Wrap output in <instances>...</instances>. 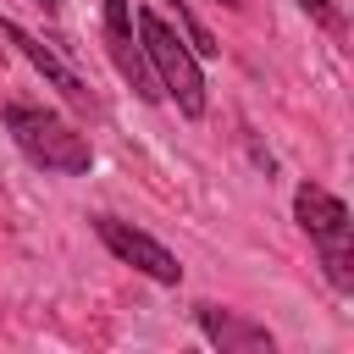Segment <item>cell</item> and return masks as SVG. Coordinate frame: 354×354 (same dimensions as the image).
Segmentation results:
<instances>
[{
    "mask_svg": "<svg viewBox=\"0 0 354 354\" xmlns=\"http://www.w3.org/2000/svg\"><path fill=\"white\" fill-rule=\"evenodd\" d=\"M138 44H144V61L155 72V88L177 100L183 116H205V72H199V55L171 33V22L160 11H138Z\"/></svg>",
    "mask_w": 354,
    "mask_h": 354,
    "instance_id": "7a4b0ae2",
    "label": "cell"
},
{
    "mask_svg": "<svg viewBox=\"0 0 354 354\" xmlns=\"http://www.w3.org/2000/svg\"><path fill=\"white\" fill-rule=\"evenodd\" d=\"M216 6H243V0H216Z\"/></svg>",
    "mask_w": 354,
    "mask_h": 354,
    "instance_id": "8fae6325",
    "label": "cell"
},
{
    "mask_svg": "<svg viewBox=\"0 0 354 354\" xmlns=\"http://www.w3.org/2000/svg\"><path fill=\"white\" fill-rule=\"evenodd\" d=\"M105 44H111L116 72L133 83V94H138V100H155L160 88H155V72H149L144 44H138V33H133V6H127V0H105Z\"/></svg>",
    "mask_w": 354,
    "mask_h": 354,
    "instance_id": "5b68a950",
    "label": "cell"
},
{
    "mask_svg": "<svg viewBox=\"0 0 354 354\" xmlns=\"http://www.w3.org/2000/svg\"><path fill=\"white\" fill-rule=\"evenodd\" d=\"M194 321H199V332H205L221 354H271V348H277V337H271L260 321L238 315V310H221V304H194Z\"/></svg>",
    "mask_w": 354,
    "mask_h": 354,
    "instance_id": "8992f818",
    "label": "cell"
},
{
    "mask_svg": "<svg viewBox=\"0 0 354 354\" xmlns=\"http://www.w3.org/2000/svg\"><path fill=\"white\" fill-rule=\"evenodd\" d=\"M94 232H100V243L122 260V266H133V271H144L149 282H183V266H177V254L160 243V238H149V232H138V227H127V221H116V216H94Z\"/></svg>",
    "mask_w": 354,
    "mask_h": 354,
    "instance_id": "3957f363",
    "label": "cell"
},
{
    "mask_svg": "<svg viewBox=\"0 0 354 354\" xmlns=\"http://www.w3.org/2000/svg\"><path fill=\"white\" fill-rule=\"evenodd\" d=\"M299 6H304V11H310V17L321 22V28H343V17L332 11V0H299Z\"/></svg>",
    "mask_w": 354,
    "mask_h": 354,
    "instance_id": "9c48e42d",
    "label": "cell"
},
{
    "mask_svg": "<svg viewBox=\"0 0 354 354\" xmlns=\"http://www.w3.org/2000/svg\"><path fill=\"white\" fill-rule=\"evenodd\" d=\"M0 33H6V39H11V44L22 50V55H28V66H33V72H39V77H44V83H50V88H55V94L66 100V105H77V111H100L94 88H88V83H83V77H77V72H72V66H66L61 55H55V44L33 39V33L22 28V22H0Z\"/></svg>",
    "mask_w": 354,
    "mask_h": 354,
    "instance_id": "277c9868",
    "label": "cell"
},
{
    "mask_svg": "<svg viewBox=\"0 0 354 354\" xmlns=\"http://www.w3.org/2000/svg\"><path fill=\"white\" fill-rule=\"evenodd\" d=\"M171 11H177V22L188 28V39H194V55H216V39H210V33H205V28L194 22V11H188L183 0H171Z\"/></svg>",
    "mask_w": 354,
    "mask_h": 354,
    "instance_id": "ba28073f",
    "label": "cell"
},
{
    "mask_svg": "<svg viewBox=\"0 0 354 354\" xmlns=\"http://www.w3.org/2000/svg\"><path fill=\"white\" fill-rule=\"evenodd\" d=\"M33 6H39V11H50V17L61 11V0H33Z\"/></svg>",
    "mask_w": 354,
    "mask_h": 354,
    "instance_id": "30bf717a",
    "label": "cell"
},
{
    "mask_svg": "<svg viewBox=\"0 0 354 354\" xmlns=\"http://www.w3.org/2000/svg\"><path fill=\"white\" fill-rule=\"evenodd\" d=\"M293 216H299V227L315 238V249H321V243H348V238H354L348 205H343L337 194L315 188V183H304V188L293 194Z\"/></svg>",
    "mask_w": 354,
    "mask_h": 354,
    "instance_id": "52a82bcc",
    "label": "cell"
},
{
    "mask_svg": "<svg viewBox=\"0 0 354 354\" xmlns=\"http://www.w3.org/2000/svg\"><path fill=\"white\" fill-rule=\"evenodd\" d=\"M6 133L17 138V149L33 160V166H44V171H61V177H83L88 166H94V149H88V138L66 122V116H55V111H44V105H6Z\"/></svg>",
    "mask_w": 354,
    "mask_h": 354,
    "instance_id": "6da1fadb",
    "label": "cell"
}]
</instances>
